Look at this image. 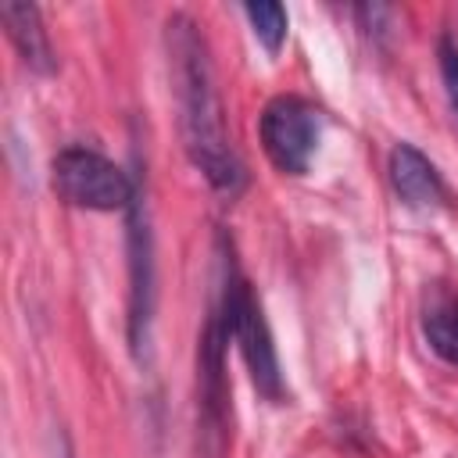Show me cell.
Wrapping results in <instances>:
<instances>
[{"label": "cell", "mask_w": 458, "mask_h": 458, "mask_svg": "<svg viewBox=\"0 0 458 458\" xmlns=\"http://www.w3.org/2000/svg\"><path fill=\"white\" fill-rule=\"evenodd\" d=\"M165 43H168V68H172L175 100H179L182 147H186L193 168L211 182V190L236 197L247 186V168H243V161L233 147V136L225 129L208 43L190 14L168 18Z\"/></svg>", "instance_id": "obj_1"}, {"label": "cell", "mask_w": 458, "mask_h": 458, "mask_svg": "<svg viewBox=\"0 0 458 458\" xmlns=\"http://www.w3.org/2000/svg\"><path fill=\"white\" fill-rule=\"evenodd\" d=\"M222 268H225V283H222L218 308H222V318L229 326V336L240 344V354L247 361V372H250L254 390L265 401L279 404L286 390H283V372H279V358H276V344H272L265 311H261L250 283L236 272V265L233 261H222Z\"/></svg>", "instance_id": "obj_2"}, {"label": "cell", "mask_w": 458, "mask_h": 458, "mask_svg": "<svg viewBox=\"0 0 458 458\" xmlns=\"http://www.w3.org/2000/svg\"><path fill=\"white\" fill-rule=\"evenodd\" d=\"M229 326L222 308L208 315L197 340V458H225L229 451V379H225Z\"/></svg>", "instance_id": "obj_3"}, {"label": "cell", "mask_w": 458, "mask_h": 458, "mask_svg": "<svg viewBox=\"0 0 458 458\" xmlns=\"http://www.w3.org/2000/svg\"><path fill=\"white\" fill-rule=\"evenodd\" d=\"M50 182L64 204H75L86 211H125L136 200L132 179L114 161L86 147L57 150L50 165Z\"/></svg>", "instance_id": "obj_4"}, {"label": "cell", "mask_w": 458, "mask_h": 458, "mask_svg": "<svg viewBox=\"0 0 458 458\" xmlns=\"http://www.w3.org/2000/svg\"><path fill=\"white\" fill-rule=\"evenodd\" d=\"M318 143V111L301 97H272L261 111V147L286 175H304Z\"/></svg>", "instance_id": "obj_5"}, {"label": "cell", "mask_w": 458, "mask_h": 458, "mask_svg": "<svg viewBox=\"0 0 458 458\" xmlns=\"http://www.w3.org/2000/svg\"><path fill=\"white\" fill-rule=\"evenodd\" d=\"M150 318H154V243H150L147 204L136 193L129 208V344L136 354L150 340Z\"/></svg>", "instance_id": "obj_6"}, {"label": "cell", "mask_w": 458, "mask_h": 458, "mask_svg": "<svg viewBox=\"0 0 458 458\" xmlns=\"http://www.w3.org/2000/svg\"><path fill=\"white\" fill-rule=\"evenodd\" d=\"M390 182H394L397 197L404 204H411V208H429V204H444L447 200V186H444L440 172L411 143H397L390 150Z\"/></svg>", "instance_id": "obj_7"}, {"label": "cell", "mask_w": 458, "mask_h": 458, "mask_svg": "<svg viewBox=\"0 0 458 458\" xmlns=\"http://www.w3.org/2000/svg\"><path fill=\"white\" fill-rule=\"evenodd\" d=\"M0 21H4L7 39L14 43L18 57L29 64V72L50 75V72L57 68L54 47H50V39H47V29H43V18H39V7H36V4L4 0V4H0Z\"/></svg>", "instance_id": "obj_8"}, {"label": "cell", "mask_w": 458, "mask_h": 458, "mask_svg": "<svg viewBox=\"0 0 458 458\" xmlns=\"http://www.w3.org/2000/svg\"><path fill=\"white\" fill-rule=\"evenodd\" d=\"M422 333L429 340V347L458 365V293H437L426 311H422Z\"/></svg>", "instance_id": "obj_9"}, {"label": "cell", "mask_w": 458, "mask_h": 458, "mask_svg": "<svg viewBox=\"0 0 458 458\" xmlns=\"http://www.w3.org/2000/svg\"><path fill=\"white\" fill-rule=\"evenodd\" d=\"M243 14H247V21H250V32H254V39L268 50V54H279V47H283V39H286V7L283 4H276V0H250V4H243Z\"/></svg>", "instance_id": "obj_10"}, {"label": "cell", "mask_w": 458, "mask_h": 458, "mask_svg": "<svg viewBox=\"0 0 458 458\" xmlns=\"http://www.w3.org/2000/svg\"><path fill=\"white\" fill-rule=\"evenodd\" d=\"M437 54H440V75H444V86H447V100L458 114V43L451 36H440Z\"/></svg>", "instance_id": "obj_11"}, {"label": "cell", "mask_w": 458, "mask_h": 458, "mask_svg": "<svg viewBox=\"0 0 458 458\" xmlns=\"http://www.w3.org/2000/svg\"><path fill=\"white\" fill-rule=\"evenodd\" d=\"M64 458H72V451H68V454H64Z\"/></svg>", "instance_id": "obj_12"}]
</instances>
